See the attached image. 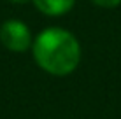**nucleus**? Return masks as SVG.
I'll use <instances>...</instances> for the list:
<instances>
[{
  "label": "nucleus",
  "mask_w": 121,
  "mask_h": 119,
  "mask_svg": "<svg viewBox=\"0 0 121 119\" xmlns=\"http://www.w3.org/2000/svg\"><path fill=\"white\" fill-rule=\"evenodd\" d=\"M32 51L35 63L58 77L72 74L81 61V46L76 35L58 26L40 32L32 44Z\"/></svg>",
  "instance_id": "1"
},
{
  "label": "nucleus",
  "mask_w": 121,
  "mask_h": 119,
  "mask_svg": "<svg viewBox=\"0 0 121 119\" xmlns=\"http://www.w3.org/2000/svg\"><path fill=\"white\" fill-rule=\"evenodd\" d=\"M37 11L46 16H61L74 7L76 0H32Z\"/></svg>",
  "instance_id": "3"
},
{
  "label": "nucleus",
  "mask_w": 121,
  "mask_h": 119,
  "mask_svg": "<svg viewBox=\"0 0 121 119\" xmlns=\"http://www.w3.org/2000/svg\"><path fill=\"white\" fill-rule=\"evenodd\" d=\"M9 2H12V4H25L26 0H9Z\"/></svg>",
  "instance_id": "5"
},
{
  "label": "nucleus",
  "mask_w": 121,
  "mask_h": 119,
  "mask_svg": "<svg viewBox=\"0 0 121 119\" xmlns=\"http://www.w3.org/2000/svg\"><path fill=\"white\" fill-rule=\"evenodd\" d=\"M0 42L5 49L12 53H23L32 46V33L30 28L23 21L7 19L0 26Z\"/></svg>",
  "instance_id": "2"
},
{
  "label": "nucleus",
  "mask_w": 121,
  "mask_h": 119,
  "mask_svg": "<svg viewBox=\"0 0 121 119\" xmlns=\"http://www.w3.org/2000/svg\"><path fill=\"white\" fill-rule=\"evenodd\" d=\"M95 5L98 7H105V9H112V7H118L121 4V0H91Z\"/></svg>",
  "instance_id": "4"
}]
</instances>
